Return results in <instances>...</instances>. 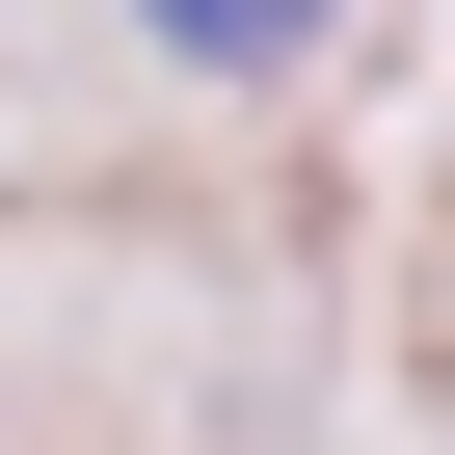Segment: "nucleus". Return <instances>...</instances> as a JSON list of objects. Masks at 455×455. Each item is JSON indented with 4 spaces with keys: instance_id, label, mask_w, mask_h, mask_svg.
<instances>
[{
    "instance_id": "f257e3e1",
    "label": "nucleus",
    "mask_w": 455,
    "mask_h": 455,
    "mask_svg": "<svg viewBox=\"0 0 455 455\" xmlns=\"http://www.w3.org/2000/svg\"><path fill=\"white\" fill-rule=\"evenodd\" d=\"M134 28H161V54H214V81H268V54H322V28H348V0H134Z\"/></svg>"
}]
</instances>
